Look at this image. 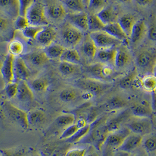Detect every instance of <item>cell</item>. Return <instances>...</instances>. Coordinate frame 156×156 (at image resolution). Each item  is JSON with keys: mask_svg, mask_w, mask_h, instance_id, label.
<instances>
[{"mask_svg": "<svg viewBox=\"0 0 156 156\" xmlns=\"http://www.w3.org/2000/svg\"><path fill=\"white\" fill-rule=\"evenodd\" d=\"M91 128L89 133L80 141L83 143H89L93 144L98 148H100L109 134L106 123L101 120L96 123H91Z\"/></svg>", "mask_w": 156, "mask_h": 156, "instance_id": "1", "label": "cell"}, {"mask_svg": "<svg viewBox=\"0 0 156 156\" xmlns=\"http://www.w3.org/2000/svg\"><path fill=\"white\" fill-rule=\"evenodd\" d=\"M137 70L147 75L154 73L156 65V49H149L140 52L136 58Z\"/></svg>", "mask_w": 156, "mask_h": 156, "instance_id": "2", "label": "cell"}, {"mask_svg": "<svg viewBox=\"0 0 156 156\" xmlns=\"http://www.w3.org/2000/svg\"><path fill=\"white\" fill-rule=\"evenodd\" d=\"M3 108L9 118L20 125L23 129H27L29 127L28 113L14 106L8 101L3 103Z\"/></svg>", "mask_w": 156, "mask_h": 156, "instance_id": "3", "label": "cell"}, {"mask_svg": "<svg viewBox=\"0 0 156 156\" xmlns=\"http://www.w3.org/2000/svg\"><path fill=\"white\" fill-rule=\"evenodd\" d=\"M114 66L97 62L88 66L86 68V72L90 76V78L98 79L101 81L111 78L114 73Z\"/></svg>", "mask_w": 156, "mask_h": 156, "instance_id": "4", "label": "cell"}, {"mask_svg": "<svg viewBox=\"0 0 156 156\" xmlns=\"http://www.w3.org/2000/svg\"><path fill=\"white\" fill-rule=\"evenodd\" d=\"M89 36L98 49L116 48L122 42L104 31L90 32Z\"/></svg>", "mask_w": 156, "mask_h": 156, "instance_id": "5", "label": "cell"}, {"mask_svg": "<svg viewBox=\"0 0 156 156\" xmlns=\"http://www.w3.org/2000/svg\"><path fill=\"white\" fill-rule=\"evenodd\" d=\"M76 85L80 89L92 92L94 95L101 94L109 86L104 81L91 78L79 79L76 82Z\"/></svg>", "mask_w": 156, "mask_h": 156, "instance_id": "6", "label": "cell"}, {"mask_svg": "<svg viewBox=\"0 0 156 156\" xmlns=\"http://www.w3.org/2000/svg\"><path fill=\"white\" fill-rule=\"evenodd\" d=\"M27 17L32 25L43 27L48 24L44 7L39 2H35L28 11Z\"/></svg>", "mask_w": 156, "mask_h": 156, "instance_id": "7", "label": "cell"}, {"mask_svg": "<svg viewBox=\"0 0 156 156\" xmlns=\"http://www.w3.org/2000/svg\"><path fill=\"white\" fill-rule=\"evenodd\" d=\"M127 127L131 132L143 136L151 132L153 125L150 118L136 117L127 123Z\"/></svg>", "mask_w": 156, "mask_h": 156, "instance_id": "8", "label": "cell"}, {"mask_svg": "<svg viewBox=\"0 0 156 156\" xmlns=\"http://www.w3.org/2000/svg\"><path fill=\"white\" fill-rule=\"evenodd\" d=\"M62 37L68 46L75 47L80 44L83 36L82 31L69 23L64 27L62 31Z\"/></svg>", "mask_w": 156, "mask_h": 156, "instance_id": "9", "label": "cell"}, {"mask_svg": "<svg viewBox=\"0 0 156 156\" xmlns=\"http://www.w3.org/2000/svg\"><path fill=\"white\" fill-rule=\"evenodd\" d=\"M130 132V130L126 127L120 129L117 131L109 133L104 144L110 149H118Z\"/></svg>", "mask_w": 156, "mask_h": 156, "instance_id": "10", "label": "cell"}, {"mask_svg": "<svg viewBox=\"0 0 156 156\" xmlns=\"http://www.w3.org/2000/svg\"><path fill=\"white\" fill-rule=\"evenodd\" d=\"M15 56L8 54L7 55L4 61L2 62V65L1 68V73L5 82L6 85L14 82L15 80L14 76V63H15Z\"/></svg>", "mask_w": 156, "mask_h": 156, "instance_id": "11", "label": "cell"}, {"mask_svg": "<svg viewBox=\"0 0 156 156\" xmlns=\"http://www.w3.org/2000/svg\"><path fill=\"white\" fill-rule=\"evenodd\" d=\"M143 140V138L142 136L130 132L126 137L123 143L118 150L125 153L131 152L139 147Z\"/></svg>", "mask_w": 156, "mask_h": 156, "instance_id": "12", "label": "cell"}, {"mask_svg": "<svg viewBox=\"0 0 156 156\" xmlns=\"http://www.w3.org/2000/svg\"><path fill=\"white\" fill-rule=\"evenodd\" d=\"M67 18L69 23L81 31L88 30V16L85 12L71 13L68 14Z\"/></svg>", "mask_w": 156, "mask_h": 156, "instance_id": "13", "label": "cell"}, {"mask_svg": "<svg viewBox=\"0 0 156 156\" xmlns=\"http://www.w3.org/2000/svg\"><path fill=\"white\" fill-rule=\"evenodd\" d=\"M147 34V25L144 20H139L135 23L129 37L132 43L137 44Z\"/></svg>", "mask_w": 156, "mask_h": 156, "instance_id": "14", "label": "cell"}, {"mask_svg": "<svg viewBox=\"0 0 156 156\" xmlns=\"http://www.w3.org/2000/svg\"><path fill=\"white\" fill-rule=\"evenodd\" d=\"M116 52V48L98 49L96 57L98 59L99 62L111 65L115 67Z\"/></svg>", "mask_w": 156, "mask_h": 156, "instance_id": "15", "label": "cell"}, {"mask_svg": "<svg viewBox=\"0 0 156 156\" xmlns=\"http://www.w3.org/2000/svg\"><path fill=\"white\" fill-rule=\"evenodd\" d=\"M132 113L136 117L150 118L153 114L151 104L147 100H143L133 106Z\"/></svg>", "mask_w": 156, "mask_h": 156, "instance_id": "16", "label": "cell"}, {"mask_svg": "<svg viewBox=\"0 0 156 156\" xmlns=\"http://www.w3.org/2000/svg\"><path fill=\"white\" fill-rule=\"evenodd\" d=\"M30 75V70L21 58H17L15 59L14 63V76L15 80L20 81H26Z\"/></svg>", "mask_w": 156, "mask_h": 156, "instance_id": "17", "label": "cell"}, {"mask_svg": "<svg viewBox=\"0 0 156 156\" xmlns=\"http://www.w3.org/2000/svg\"><path fill=\"white\" fill-rule=\"evenodd\" d=\"M16 96L20 101L23 103L30 102L34 99L32 89L26 81H20L18 82V93Z\"/></svg>", "mask_w": 156, "mask_h": 156, "instance_id": "18", "label": "cell"}, {"mask_svg": "<svg viewBox=\"0 0 156 156\" xmlns=\"http://www.w3.org/2000/svg\"><path fill=\"white\" fill-rule=\"evenodd\" d=\"M132 61V56L129 52L123 47L117 48L115 58V67L117 69H123L129 65Z\"/></svg>", "mask_w": 156, "mask_h": 156, "instance_id": "19", "label": "cell"}, {"mask_svg": "<svg viewBox=\"0 0 156 156\" xmlns=\"http://www.w3.org/2000/svg\"><path fill=\"white\" fill-rule=\"evenodd\" d=\"M56 37L55 30L50 27H44L37 37V41L42 45L48 47L52 44Z\"/></svg>", "mask_w": 156, "mask_h": 156, "instance_id": "20", "label": "cell"}, {"mask_svg": "<svg viewBox=\"0 0 156 156\" xmlns=\"http://www.w3.org/2000/svg\"><path fill=\"white\" fill-rule=\"evenodd\" d=\"M0 8L14 18L20 16L19 0H0Z\"/></svg>", "mask_w": 156, "mask_h": 156, "instance_id": "21", "label": "cell"}, {"mask_svg": "<svg viewBox=\"0 0 156 156\" xmlns=\"http://www.w3.org/2000/svg\"><path fill=\"white\" fill-rule=\"evenodd\" d=\"M103 31L107 32L113 37L122 42H123L129 38L118 22L105 25Z\"/></svg>", "mask_w": 156, "mask_h": 156, "instance_id": "22", "label": "cell"}, {"mask_svg": "<svg viewBox=\"0 0 156 156\" xmlns=\"http://www.w3.org/2000/svg\"><path fill=\"white\" fill-rule=\"evenodd\" d=\"M117 22L129 38L133 27L137 22L135 17L131 14H125L122 16Z\"/></svg>", "mask_w": 156, "mask_h": 156, "instance_id": "23", "label": "cell"}, {"mask_svg": "<svg viewBox=\"0 0 156 156\" xmlns=\"http://www.w3.org/2000/svg\"><path fill=\"white\" fill-rule=\"evenodd\" d=\"M140 85L146 92L153 94L156 92V75L154 73L145 75L140 81Z\"/></svg>", "mask_w": 156, "mask_h": 156, "instance_id": "24", "label": "cell"}, {"mask_svg": "<svg viewBox=\"0 0 156 156\" xmlns=\"http://www.w3.org/2000/svg\"><path fill=\"white\" fill-rule=\"evenodd\" d=\"M97 15L105 25L118 21L117 15L113 8L111 7L103 8Z\"/></svg>", "mask_w": 156, "mask_h": 156, "instance_id": "25", "label": "cell"}, {"mask_svg": "<svg viewBox=\"0 0 156 156\" xmlns=\"http://www.w3.org/2000/svg\"><path fill=\"white\" fill-rule=\"evenodd\" d=\"M87 124H88L87 122L83 119H80L78 120L76 122H75L73 125H70V126L65 129L64 131L61 135L60 139L66 140L69 139L76 133L80 128L85 126Z\"/></svg>", "mask_w": 156, "mask_h": 156, "instance_id": "26", "label": "cell"}, {"mask_svg": "<svg viewBox=\"0 0 156 156\" xmlns=\"http://www.w3.org/2000/svg\"><path fill=\"white\" fill-rule=\"evenodd\" d=\"M25 58L35 66H41L48 61L49 58L45 52H35L25 55Z\"/></svg>", "mask_w": 156, "mask_h": 156, "instance_id": "27", "label": "cell"}, {"mask_svg": "<svg viewBox=\"0 0 156 156\" xmlns=\"http://www.w3.org/2000/svg\"><path fill=\"white\" fill-rule=\"evenodd\" d=\"M138 70L134 68L130 70L119 81V86L123 89H128L135 85L138 78Z\"/></svg>", "mask_w": 156, "mask_h": 156, "instance_id": "28", "label": "cell"}, {"mask_svg": "<svg viewBox=\"0 0 156 156\" xmlns=\"http://www.w3.org/2000/svg\"><path fill=\"white\" fill-rule=\"evenodd\" d=\"M98 50V48L90 37L89 35L87 37L82 46L83 54L88 59H93L96 57Z\"/></svg>", "mask_w": 156, "mask_h": 156, "instance_id": "29", "label": "cell"}, {"mask_svg": "<svg viewBox=\"0 0 156 156\" xmlns=\"http://www.w3.org/2000/svg\"><path fill=\"white\" fill-rule=\"evenodd\" d=\"M48 14L53 20H61L66 17V11L61 4H54L48 9Z\"/></svg>", "mask_w": 156, "mask_h": 156, "instance_id": "30", "label": "cell"}, {"mask_svg": "<svg viewBox=\"0 0 156 156\" xmlns=\"http://www.w3.org/2000/svg\"><path fill=\"white\" fill-rule=\"evenodd\" d=\"M62 62L78 65L80 61V56L78 51L75 49H65L60 58Z\"/></svg>", "mask_w": 156, "mask_h": 156, "instance_id": "31", "label": "cell"}, {"mask_svg": "<svg viewBox=\"0 0 156 156\" xmlns=\"http://www.w3.org/2000/svg\"><path fill=\"white\" fill-rule=\"evenodd\" d=\"M105 25L97 14H91L88 16V30L90 32L103 31Z\"/></svg>", "mask_w": 156, "mask_h": 156, "instance_id": "32", "label": "cell"}, {"mask_svg": "<svg viewBox=\"0 0 156 156\" xmlns=\"http://www.w3.org/2000/svg\"><path fill=\"white\" fill-rule=\"evenodd\" d=\"M76 122V116L72 113H65L61 115L56 119V123L59 127L66 129L73 125Z\"/></svg>", "mask_w": 156, "mask_h": 156, "instance_id": "33", "label": "cell"}, {"mask_svg": "<svg viewBox=\"0 0 156 156\" xmlns=\"http://www.w3.org/2000/svg\"><path fill=\"white\" fill-rule=\"evenodd\" d=\"M65 48L59 44H51L47 47L45 52L49 59L61 58Z\"/></svg>", "mask_w": 156, "mask_h": 156, "instance_id": "34", "label": "cell"}, {"mask_svg": "<svg viewBox=\"0 0 156 156\" xmlns=\"http://www.w3.org/2000/svg\"><path fill=\"white\" fill-rule=\"evenodd\" d=\"M9 54L14 56H18L23 54L25 47L22 41L19 39H13L8 44Z\"/></svg>", "mask_w": 156, "mask_h": 156, "instance_id": "35", "label": "cell"}, {"mask_svg": "<svg viewBox=\"0 0 156 156\" xmlns=\"http://www.w3.org/2000/svg\"><path fill=\"white\" fill-rule=\"evenodd\" d=\"M63 3L73 13L84 12L86 7L83 0H63Z\"/></svg>", "mask_w": 156, "mask_h": 156, "instance_id": "36", "label": "cell"}, {"mask_svg": "<svg viewBox=\"0 0 156 156\" xmlns=\"http://www.w3.org/2000/svg\"><path fill=\"white\" fill-rule=\"evenodd\" d=\"M127 114V113H126V112H124L123 113H121L119 116L115 117L112 120H110L109 122L106 123L107 127L109 133L117 131L120 129V126L121 125V123L125 120Z\"/></svg>", "mask_w": 156, "mask_h": 156, "instance_id": "37", "label": "cell"}, {"mask_svg": "<svg viewBox=\"0 0 156 156\" xmlns=\"http://www.w3.org/2000/svg\"><path fill=\"white\" fill-rule=\"evenodd\" d=\"M90 128V124H87L85 126L80 128L72 137L67 139V140L72 143H76L78 142H80L86 137L88 133H89Z\"/></svg>", "mask_w": 156, "mask_h": 156, "instance_id": "38", "label": "cell"}, {"mask_svg": "<svg viewBox=\"0 0 156 156\" xmlns=\"http://www.w3.org/2000/svg\"><path fill=\"white\" fill-rule=\"evenodd\" d=\"M30 125H35L41 123L45 119V113L40 110H34L28 113Z\"/></svg>", "mask_w": 156, "mask_h": 156, "instance_id": "39", "label": "cell"}, {"mask_svg": "<svg viewBox=\"0 0 156 156\" xmlns=\"http://www.w3.org/2000/svg\"><path fill=\"white\" fill-rule=\"evenodd\" d=\"M146 136V138L143 140L144 148L150 154L156 153V134H148Z\"/></svg>", "mask_w": 156, "mask_h": 156, "instance_id": "40", "label": "cell"}, {"mask_svg": "<svg viewBox=\"0 0 156 156\" xmlns=\"http://www.w3.org/2000/svg\"><path fill=\"white\" fill-rule=\"evenodd\" d=\"M59 71L65 76H70L76 73L79 70L78 65L70 63L62 62L59 65Z\"/></svg>", "mask_w": 156, "mask_h": 156, "instance_id": "41", "label": "cell"}, {"mask_svg": "<svg viewBox=\"0 0 156 156\" xmlns=\"http://www.w3.org/2000/svg\"><path fill=\"white\" fill-rule=\"evenodd\" d=\"M48 86L49 82L46 78H37L32 81V89L38 92H43L46 91Z\"/></svg>", "mask_w": 156, "mask_h": 156, "instance_id": "42", "label": "cell"}, {"mask_svg": "<svg viewBox=\"0 0 156 156\" xmlns=\"http://www.w3.org/2000/svg\"><path fill=\"white\" fill-rule=\"evenodd\" d=\"M42 26H36V25H29L27 28L23 31V36L28 39H36L38 35L43 29Z\"/></svg>", "mask_w": 156, "mask_h": 156, "instance_id": "43", "label": "cell"}, {"mask_svg": "<svg viewBox=\"0 0 156 156\" xmlns=\"http://www.w3.org/2000/svg\"><path fill=\"white\" fill-rule=\"evenodd\" d=\"M126 106V102L124 99L119 97H115L108 101L106 106L108 110H114L123 108Z\"/></svg>", "mask_w": 156, "mask_h": 156, "instance_id": "44", "label": "cell"}, {"mask_svg": "<svg viewBox=\"0 0 156 156\" xmlns=\"http://www.w3.org/2000/svg\"><path fill=\"white\" fill-rule=\"evenodd\" d=\"M78 96L77 91L73 88H66L63 89L60 94V98L65 102L73 101Z\"/></svg>", "mask_w": 156, "mask_h": 156, "instance_id": "45", "label": "cell"}, {"mask_svg": "<svg viewBox=\"0 0 156 156\" xmlns=\"http://www.w3.org/2000/svg\"><path fill=\"white\" fill-rule=\"evenodd\" d=\"M105 0H90L87 8L92 14H97L105 8Z\"/></svg>", "mask_w": 156, "mask_h": 156, "instance_id": "46", "label": "cell"}, {"mask_svg": "<svg viewBox=\"0 0 156 156\" xmlns=\"http://www.w3.org/2000/svg\"><path fill=\"white\" fill-rule=\"evenodd\" d=\"M1 153L2 156H25L26 151L23 148L2 149Z\"/></svg>", "mask_w": 156, "mask_h": 156, "instance_id": "47", "label": "cell"}, {"mask_svg": "<svg viewBox=\"0 0 156 156\" xmlns=\"http://www.w3.org/2000/svg\"><path fill=\"white\" fill-rule=\"evenodd\" d=\"M147 35L149 39L156 42V18L152 17L147 26Z\"/></svg>", "mask_w": 156, "mask_h": 156, "instance_id": "48", "label": "cell"}, {"mask_svg": "<svg viewBox=\"0 0 156 156\" xmlns=\"http://www.w3.org/2000/svg\"><path fill=\"white\" fill-rule=\"evenodd\" d=\"M20 3V16H27L29 9L35 3V0H19Z\"/></svg>", "mask_w": 156, "mask_h": 156, "instance_id": "49", "label": "cell"}, {"mask_svg": "<svg viewBox=\"0 0 156 156\" xmlns=\"http://www.w3.org/2000/svg\"><path fill=\"white\" fill-rule=\"evenodd\" d=\"M18 83L14 82L6 85L5 87V94L8 96V98H13L16 97L18 93Z\"/></svg>", "mask_w": 156, "mask_h": 156, "instance_id": "50", "label": "cell"}, {"mask_svg": "<svg viewBox=\"0 0 156 156\" xmlns=\"http://www.w3.org/2000/svg\"><path fill=\"white\" fill-rule=\"evenodd\" d=\"M29 25H30V23L27 16H20L16 18L15 21V27L16 29L23 31Z\"/></svg>", "mask_w": 156, "mask_h": 156, "instance_id": "51", "label": "cell"}, {"mask_svg": "<svg viewBox=\"0 0 156 156\" xmlns=\"http://www.w3.org/2000/svg\"><path fill=\"white\" fill-rule=\"evenodd\" d=\"M86 154V148H74L68 150L65 156H85Z\"/></svg>", "mask_w": 156, "mask_h": 156, "instance_id": "52", "label": "cell"}, {"mask_svg": "<svg viewBox=\"0 0 156 156\" xmlns=\"http://www.w3.org/2000/svg\"><path fill=\"white\" fill-rule=\"evenodd\" d=\"M10 26V21L8 18L0 16V32L6 31Z\"/></svg>", "mask_w": 156, "mask_h": 156, "instance_id": "53", "label": "cell"}, {"mask_svg": "<svg viewBox=\"0 0 156 156\" xmlns=\"http://www.w3.org/2000/svg\"><path fill=\"white\" fill-rule=\"evenodd\" d=\"M151 97V108L153 113H154L156 115V92H153Z\"/></svg>", "mask_w": 156, "mask_h": 156, "instance_id": "54", "label": "cell"}, {"mask_svg": "<svg viewBox=\"0 0 156 156\" xmlns=\"http://www.w3.org/2000/svg\"><path fill=\"white\" fill-rule=\"evenodd\" d=\"M153 0H136L137 4L141 7H147L153 2Z\"/></svg>", "mask_w": 156, "mask_h": 156, "instance_id": "55", "label": "cell"}, {"mask_svg": "<svg viewBox=\"0 0 156 156\" xmlns=\"http://www.w3.org/2000/svg\"><path fill=\"white\" fill-rule=\"evenodd\" d=\"M95 95L92 92H87V91H84V92L81 94L82 98H83L85 100H89L93 98Z\"/></svg>", "mask_w": 156, "mask_h": 156, "instance_id": "56", "label": "cell"}, {"mask_svg": "<svg viewBox=\"0 0 156 156\" xmlns=\"http://www.w3.org/2000/svg\"><path fill=\"white\" fill-rule=\"evenodd\" d=\"M117 1L123 4H129L131 3L132 0H117Z\"/></svg>", "mask_w": 156, "mask_h": 156, "instance_id": "57", "label": "cell"}, {"mask_svg": "<svg viewBox=\"0 0 156 156\" xmlns=\"http://www.w3.org/2000/svg\"><path fill=\"white\" fill-rule=\"evenodd\" d=\"M85 156H99V155L96 153V152H91L87 154H86Z\"/></svg>", "mask_w": 156, "mask_h": 156, "instance_id": "58", "label": "cell"}, {"mask_svg": "<svg viewBox=\"0 0 156 156\" xmlns=\"http://www.w3.org/2000/svg\"><path fill=\"white\" fill-rule=\"evenodd\" d=\"M83 2H84V4H85L86 7H87V5H88V4H89V2L90 0H83Z\"/></svg>", "mask_w": 156, "mask_h": 156, "instance_id": "59", "label": "cell"}, {"mask_svg": "<svg viewBox=\"0 0 156 156\" xmlns=\"http://www.w3.org/2000/svg\"><path fill=\"white\" fill-rule=\"evenodd\" d=\"M41 156V155H40V154H38V153H37V154H34V155H33V156Z\"/></svg>", "mask_w": 156, "mask_h": 156, "instance_id": "60", "label": "cell"}, {"mask_svg": "<svg viewBox=\"0 0 156 156\" xmlns=\"http://www.w3.org/2000/svg\"><path fill=\"white\" fill-rule=\"evenodd\" d=\"M154 74H155L156 75V65L155 66V69H154Z\"/></svg>", "mask_w": 156, "mask_h": 156, "instance_id": "61", "label": "cell"}, {"mask_svg": "<svg viewBox=\"0 0 156 156\" xmlns=\"http://www.w3.org/2000/svg\"><path fill=\"white\" fill-rule=\"evenodd\" d=\"M2 63L0 61V70H1V66H2Z\"/></svg>", "mask_w": 156, "mask_h": 156, "instance_id": "62", "label": "cell"}, {"mask_svg": "<svg viewBox=\"0 0 156 156\" xmlns=\"http://www.w3.org/2000/svg\"><path fill=\"white\" fill-rule=\"evenodd\" d=\"M1 96H2V94H1V93L0 92V99L1 98Z\"/></svg>", "mask_w": 156, "mask_h": 156, "instance_id": "63", "label": "cell"}, {"mask_svg": "<svg viewBox=\"0 0 156 156\" xmlns=\"http://www.w3.org/2000/svg\"><path fill=\"white\" fill-rule=\"evenodd\" d=\"M2 156V155H1V156Z\"/></svg>", "mask_w": 156, "mask_h": 156, "instance_id": "64", "label": "cell"}]
</instances>
